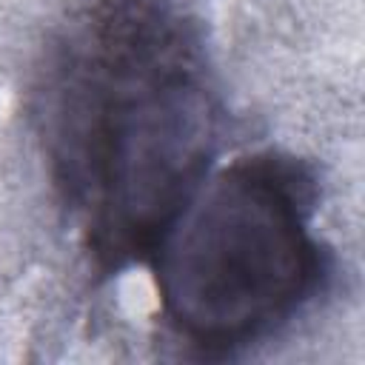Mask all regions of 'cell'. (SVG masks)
Segmentation results:
<instances>
[{"mask_svg":"<svg viewBox=\"0 0 365 365\" xmlns=\"http://www.w3.org/2000/svg\"><path fill=\"white\" fill-rule=\"evenodd\" d=\"M314 202V174L288 154H248L208 171L148 257L174 334L231 351L291 319L325 277Z\"/></svg>","mask_w":365,"mask_h":365,"instance_id":"cell-2","label":"cell"},{"mask_svg":"<svg viewBox=\"0 0 365 365\" xmlns=\"http://www.w3.org/2000/svg\"><path fill=\"white\" fill-rule=\"evenodd\" d=\"M37 120L94 265L148 262L220 148L222 106L200 26L177 0L83 3L46 54Z\"/></svg>","mask_w":365,"mask_h":365,"instance_id":"cell-1","label":"cell"}]
</instances>
